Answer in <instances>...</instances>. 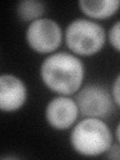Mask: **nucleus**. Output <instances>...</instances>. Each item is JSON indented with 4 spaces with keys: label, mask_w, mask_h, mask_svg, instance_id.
<instances>
[{
    "label": "nucleus",
    "mask_w": 120,
    "mask_h": 160,
    "mask_svg": "<svg viewBox=\"0 0 120 160\" xmlns=\"http://www.w3.org/2000/svg\"><path fill=\"white\" fill-rule=\"evenodd\" d=\"M84 74L83 62L68 52L50 54L40 67V76L45 86L60 95H71L79 91Z\"/></svg>",
    "instance_id": "1"
},
{
    "label": "nucleus",
    "mask_w": 120,
    "mask_h": 160,
    "mask_svg": "<svg viewBox=\"0 0 120 160\" xmlns=\"http://www.w3.org/2000/svg\"><path fill=\"white\" fill-rule=\"evenodd\" d=\"M112 141L111 130L100 118L84 117L70 133V144L82 156L95 157L106 153Z\"/></svg>",
    "instance_id": "2"
},
{
    "label": "nucleus",
    "mask_w": 120,
    "mask_h": 160,
    "mask_svg": "<svg viewBox=\"0 0 120 160\" xmlns=\"http://www.w3.org/2000/svg\"><path fill=\"white\" fill-rule=\"evenodd\" d=\"M65 42L74 54L90 56L102 49L106 40L105 29L93 20L77 18L65 29Z\"/></svg>",
    "instance_id": "3"
},
{
    "label": "nucleus",
    "mask_w": 120,
    "mask_h": 160,
    "mask_svg": "<svg viewBox=\"0 0 120 160\" xmlns=\"http://www.w3.org/2000/svg\"><path fill=\"white\" fill-rule=\"evenodd\" d=\"M75 101L81 116L100 119L113 113L115 103L108 89L97 83H90L79 89Z\"/></svg>",
    "instance_id": "4"
},
{
    "label": "nucleus",
    "mask_w": 120,
    "mask_h": 160,
    "mask_svg": "<svg viewBox=\"0 0 120 160\" xmlns=\"http://www.w3.org/2000/svg\"><path fill=\"white\" fill-rule=\"evenodd\" d=\"M63 33L60 25L53 19L39 18L29 23L26 40L32 50L40 54L54 52L62 42Z\"/></svg>",
    "instance_id": "5"
},
{
    "label": "nucleus",
    "mask_w": 120,
    "mask_h": 160,
    "mask_svg": "<svg viewBox=\"0 0 120 160\" xmlns=\"http://www.w3.org/2000/svg\"><path fill=\"white\" fill-rule=\"evenodd\" d=\"M79 114L75 99L64 95L51 99L45 108V118L48 124L60 131L67 130L74 125Z\"/></svg>",
    "instance_id": "6"
},
{
    "label": "nucleus",
    "mask_w": 120,
    "mask_h": 160,
    "mask_svg": "<svg viewBox=\"0 0 120 160\" xmlns=\"http://www.w3.org/2000/svg\"><path fill=\"white\" fill-rule=\"evenodd\" d=\"M27 99V88L21 79L12 74L0 76V109L12 112L21 108Z\"/></svg>",
    "instance_id": "7"
},
{
    "label": "nucleus",
    "mask_w": 120,
    "mask_h": 160,
    "mask_svg": "<svg viewBox=\"0 0 120 160\" xmlns=\"http://www.w3.org/2000/svg\"><path fill=\"white\" fill-rule=\"evenodd\" d=\"M80 10L92 19H107L120 9V0H80Z\"/></svg>",
    "instance_id": "8"
},
{
    "label": "nucleus",
    "mask_w": 120,
    "mask_h": 160,
    "mask_svg": "<svg viewBox=\"0 0 120 160\" xmlns=\"http://www.w3.org/2000/svg\"><path fill=\"white\" fill-rule=\"evenodd\" d=\"M16 12L18 17L25 22H33L39 18L45 12V5L42 1L37 0H22L16 6Z\"/></svg>",
    "instance_id": "9"
},
{
    "label": "nucleus",
    "mask_w": 120,
    "mask_h": 160,
    "mask_svg": "<svg viewBox=\"0 0 120 160\" xmlns=\"http://www.w3.org/2000/svg\"><path fill=\"white\" fill-rule=\"evenodd\" d=\"M108 39L112 47L120 52V20L115 22L108 32Z\"/></svg>",
    "instance_id": "10"
},
{
    "label": "nucleus",
    "mask_w": 120,
    "mask_h": 160,
    "mask_svg": "<svg viewBox=\"0 0 120 160\" xmlns=\"http://www.w3.org/2000/svg\"><path fill=\"white\" fill-rule=\"evenodd\" d=\"M112 97L114 99L115 104L120 107V73L118 74L116 79L114 80L112 86Z\"/></svg>",
    "instance_id": "11"
},
{
    "label": "nucleus",
    "mask_w": 120,
    "mask_h": 160,
    "mask_svg": "<svg viewBox=\"0 0 120 160\" xmlns=\"http://www.w3.org/2000/svg\"><path fill=\"white\" fill-rule=\"evenodd\" d=\"M106 158L120 160V144L119 143H116V144L112 143V145L106 151Z\"/></svg>",
    "instance_id": "12"
},
{
    "label": "nucleus",
    "mask_w": 120,
    "mask_h": 160,
    "mask_svg": "<svg viewBox=\"0 0 120 160\" xmlns=\"http://www.w3.org/2000/svg\"><path fill=\"white\" fill-rule=\"evenodd\" d=\"M115 136H116V139L118 143L120 144V122L118 123L117 127H116V130H115Z\"/></svg>",
    "instance_id": "13"
}]
</instances>
